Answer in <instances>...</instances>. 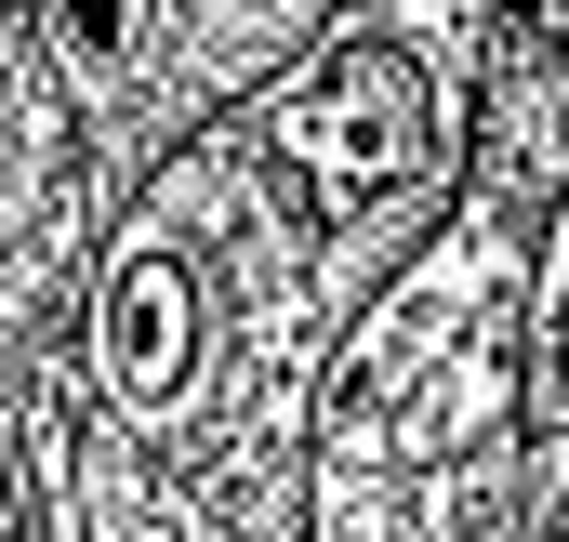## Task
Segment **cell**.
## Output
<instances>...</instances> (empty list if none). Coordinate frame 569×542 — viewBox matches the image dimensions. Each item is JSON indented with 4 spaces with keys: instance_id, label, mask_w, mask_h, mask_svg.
Returning a JSON list of instances; mask_svg holds the SVG:
<instances>
[{
    "instance_id": "1",
    "label": "cell",
    "mask_w": 569,
    "mask_h": 542,
    "mask_svg": "<svg viewBox=\"0 0 569 542\" xmlns=\"http://www.w3.org/2000/svg\"><path fill=\"white\" fill-rule=\"evenodd\" d=\"M463 133H477V107L437 80V67L385 27V13L318 27V40L291 53L279 93H252V145L279 159V185L331 225V239L358 225V252L411 239V225L437 212L450 145H463Z\"/></svg>"
},
{
    "instance_id": "2",
    "label": "cell",
    "mask_w": 569,
    "mask_h": 542,
    "mask_svg": "<svg viewBox=\"0 0 569 542\" xmlns=\"http://www.w3.org/2000/svg\"><path fill=\"white\" fill-rule=\"evenodd\" d=\"M199 358H212V278L186 252V225H172V199L107 239V265H93V304H80V384L107 423H186L199 398Z\"/></svg>"
}]
</instances>
